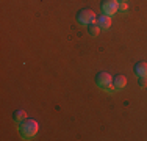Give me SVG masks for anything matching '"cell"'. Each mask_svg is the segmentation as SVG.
<instances>
[{
	"label": "cell",
	"mask_w": 147,
	"mask_h": 141,
	"mask_svg": "<svg viewBox=\"0 0 147 141\" xmlns=\"http://www.w3.org/2000/svg\"><path fill=\"white\" fill-rule=\"evenodd\" d=\"M38 130H39V124L34 119H24L22 122H19V133L24 140H31L33 136H36Z\"/></svg>",
	"instance_id": "obj_1"
},
{
	"label": "cell",
	"mask_w": 147,
	"mask_h": 141,
	"mask_svg": "<svg viewBox=\"0 0 147 141\" xmlns=\"http://www.w3.org/2000/svg\"><path fill=\"white\" fill-rule=\"evenodd\" d=\"M96 83H97V86H99L100 89L105 91V93H111V91H114L113 77H111L108 72H99V74H97Z\"/></svg>",
	"instance_id": "obj_2"
},
{
	"label": "cell",
	"mask_w": 147,
	"mask_h": 141,
	"mask_svg": "<svg viewBox=\"0 0 147 141\" xmlns=\"http://www.w3.org/2000/svg\"><path fill=\"white\" fill-rule=\"evenodd\" d=\"M77 20H78L82 25H86V27H88L89 24L96 22V20H97V16H96V13H94L92 9L85 8V9H80V11H78V14H77Z\"/></svg>",
	"instance_id": "obj_3"
},
{
	"label": "cell",
	"mask_w": 147,
	"mask_h": 141,
	"mask_svg": "<svg viewBox=\"0 0 147 141\" xmlns=\"http://www.w3.org/2000/svg\"><path fill=\"white\" fill-rule=\"evenodd\" d=\"M100 8H102L103 14H107V16H114V14L119 11V2L117 0H103Z\"/></svg>",
	"instance_id": "obj_4"
},
{
	"label": "cell",
	"mask_w": 147,
	"mask_h": 141,
	"mask_svg": "<svg viewBox=\"0 0 147 141\" xmlns=\"http://www.w3.org/2000/svg\"><path fill=\"white\" fill-rule=\"evenodd\" d=\"M97 25L100 27V30H110L111 27V16H107V14H100L99 17H97Z\"/></svg>",
	"instance_id": "obj_5"
},
{
	"label": "cell",
	"mask_w": 147,
	"mask_h": 141,
	"mask_svg": "<svg viewBox=\"0 0 147 141\" xmlns=\"http://www.w3.org/2000/svg\"><path fill=\"white\" fill-rule=\"evenodd\" d=\"M125 85H127V79H125V75H116V77L113 79L114 91H121V89H124Z\"/></svg>",
	"instance_id": "obj_6"
},
{
	"label": "cell",
	"mask_w": 147,
	"mask_h": 141,
	"mask_svg": "<svg viewBox=\"0 0 147 141\" xmlns=\"http://www.w3.org/2000/svg\"><path fill=\"white\" fill-rule=\"evenodd\" d=\"M135 74L138 77H147V63L146 61H139L135 64Z\"/></svg>",
	"instance_id": "obj_7"
},
{
	"label": "cell",
	"mask_w": 147,
	"mask_h": 141,
	"mask_svg": "<svg viewBox=\"0 0 147 141\" xmlns=\"http://www.w3.org/2000/svg\"><path fill=\"white\" fill-rule=\"evenodd\" d=\"M100 31H102V30H100L99 25H97V22H92V24H89V25H88V33L91 35V36H94V38L99 36Z\"/></svg>",
	"instance_id": "obj_8"
},
{
	"label": "cell",
	"mask_w": 147,
	"mask_h": 141,
	"mask_svg": "<svg viewBox=\"0 0 147 141\" xmlns=\"http://www.w3.org/2000/svg\"><path fill=\"white\" fill-rule=\"evenodd\" d=\"M13 119L19 124V122H22L24 119H27V113L24 110H16L14 113H13Z\"/></svg>",
	"instance_id": "obj_9"
},
{
	"label": "cell",
	"mask_w": 147,
	"mask_h": 141,
	"mask_svg": "<svg viewBox=\"0 0 147 141\" xmlns=\"http://www.w3.org/2000/svg\"><path fill=\"white\" fill-rule=\"evenodd\" d=\"M139 86L147 88V77H139Z\"/></svg>",
	"instance_id": "obj_10"
},
{
	"label": "cell",
	"mask_w": 147,
	"mask_h": 141,
	"mask_svg": "<svg viewBox=\"0 0 147 141\" xmlns=\"http://www.w3.org/2000/svg\"><path fill=\"white\" fill-rule=\"evenodd\" d=\"M119 11H121V13H127L128 11L127 3H119Z\"/></svg>",
	"instance_id": "obj_11"
},
{
	"label": "cell",
	"mask_w": 147,
	"mask_h": 141,
	"mask_svg": "<svg viewBox=\"0 0 147 141\" xmlns=\"http://www.w3.org/2000/svg\"><path fill=\"white\" fill-rule=\"evenodd\" d=\"M119 3H127V0H117Z\"/></svg>",
	"instance_id": "obj_12"
}]
</instances>
